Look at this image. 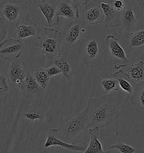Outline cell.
Returning a JSON list of instances; mask_svg holds the SVG:
<instances>
[{
    "mask_svg": "<svg viewBox=\"0 0 144 153\" xmlns=\"http://www.w3.org/2000/svg\"><path fill=\"white\" fill-rule=\"evenodd\" d=\"M85 111L88 127L103 128L116 121L120 112L109 95L88 99Z\"/></svg>",
    "mask_w": 144,
    "mask_h": 153,
    "instance_id": "cell-1",
    "label": "cell"
},
{
    "mask_svg": "<svg viewBox=\"0 0 144 153\" xmlns=\"http://www.w3.org/2000/svg\"><path fill=\"white\" fill-rule=\"evenodd\" d=\"M88 128L87 116L83 110L65 118L58 128L52 130L58 139L71 144L82 140Z\"/></svg>",
    "mask_w": 144,
    "mask_h": 153,
    "instance_id": "cell-2",
    "label": "cell"
},
{
    "mask_svg": "<svg viewBox=\"0 0 144 153\" xmlns=\"http://www.w3.org/2000/svg\"><path fill=\"white\" fill-rule=\"evenodd\" d=\"M42 31L37 37L34 45L40 48L49 62L52 64L54 59L61 54L62 33L51 27H44Z\"/></svg>",
    "mask_w": 144,
    "mask_h": 153,
    "instance_id": "cell-3",
    "label": "cell"
},
{
    "mask_svg": "<svg viewBox=\"0 0 144 153\" xmlns=\"http://www.w3.org/2000/svg\"><path fill=\"white\" fill-rule=\"evenodd\" d=\"M103 48L102 41L95 35L86 36L77 45L81 59L91 68H96L101 62Z\"/></svg>",
    "mask_w": 144,
    "mask_h": 153,
    "instance_id": "cell-4",
    "label": "cell"
},
{
    "mask_svg": "<svg viewBox=\"0 0 144 153\" xmlns=\"http://www.w3.org/2000/svg\"><path fill=\"white\" fill-rule=\"evenodd\" d=\"M6 74L10 84L20 89L23 82L31 74L27 64L22 59L11 62L6 68Z\"/></svg>",
    "mask_w": 144,
    "mask_h": 153,
    "instance_id": "cell-5",
    "label": "cell"
},
{
    "mask_svg": "<svg viewBox=\"0 0 144 153\" xmlns=\"http://www.w3.org/2000/svg\"><path fill=\"white\" fill-rule=\"evenodd\" d=\"M86 29L81 21L73 20L68 24L62 33L63 42L69 48L77 46L86 36Z\"/></svg>",
    "mask_w": 144,
    "mask_h": 153,
    "instance_id": "cell-6",
    "label": "cell"
},
{
    "mask_svg": "<svg viewBox=\"0 0 144 153\" xmlns=\"http://www.w3.org/2000/svg\"><path fill=\"white\" fill-rule=\"evenodd\" d=\"M81 5V16L83 23L96 25L104 22L105 16L100 5L90 1H85Z\"/></svg>",
    "mask_w": 144,
    "mask_h": 153,
    "instance_id": "cell-7",
    "label": "cell"
},
{
    "mask_svg": "<svg viewBox=\"0 0 144 153\" xmlns=\"http://www.w3.org/2000/svg\"><path fill=\"white\" fill-rule=\"evenodd\" d=\"M25 48L24 43L19 39L10 38L0 44V57L10 62L19 59Z\"/></svg>",
    "mask_w": 144,
    "mask_h": 153,
    "instance_id": "cell-8",
    "label": "cell"
},
{
    "mask_svg": "<svg viewBox=\"0 0 144 153\" xmlns=\"http://www.w3.org/2000/svg\"><path fill=\"white\" fill-rule=\"evenodd\" d=\"M114 76L122 75L130 80L135 85L144 82V63L142 61L121 68L113 74Z\"/></svg>",
    "mask_w": 144,
    "mask_h": 153,
    "instance_id": "cell-9",
    "label": "cell"
},
{
    "mask_svg": "<svg viewBox=\"0 0 144 153\" xmlns=\"http://www.w3.org/2000/svg\"><path fill=\"white\" fill-rule=\"evenodd\" d=\"M105 42L108 45V49L112 58L119 63L118 66H114V68L119 70L128 66L130 61L127 58L124 51L119 44L118 38L112 35H108L106 37Z\"/></svg>",
    "mask_w": 144,
    "mask_h": 153,
    "instance_id": "cell-10",
    "label": "cell"
},
{
    "mask_svg": "<svg viewBox=\"0 0 144 153\" xmlns=\"http://www.w3.org/2000/svg\"><path fill=\"white\" fill-rule=\"evenodd\" d=\"M51 146H58L61 148L67 149L68 150L74 152H84L87 147V145L82 140H80L71 144L64 142L58 139L55 135L54 132L51 129L49 133L47 136V139L44 144V149L48 148Z\"/></svg>",
    "mask_w": 144,
    "mask_h": 153,
    "instance_id": "cell-11",
    "label": "cell"
},
{
    "mask_svg": "<svg viewBox=\"0 0 144 153\" xmlns=\"http://www.w3.org/2000/svg\"><path fill=\"white\" fill-rule=\"evenodd\" d=\"M42 27L31 19L27 18L15 25V32L19 39L30 36L38 37L42 32Z\"/></svg>",
    "mask_w": 144,
    "mask_h": 153,
    "instance_id": "cell-12",
    "label": "cell"
},
{
    "mask_svg": "<svg viewBox=\"0 0 144 153\" xmlns=\"http://www.w3.org/2000/svg\"><path fill=\"white\" fill-rule=\"evenodd\" d=\"M81 4H76L73 1H56L57 13L58 16H63L72 20L80 19L78 6Z\"/></svg>",
    "mask_w": 144,
    "mask_h": 153,
    "instance_id": "cell-13",
    "label": "cell"
},
{
    "mask_svg": "<svg viewBox=\"0 0 144 153\" xmlns=\"http://www.w3.org/2000/svg\"><path fill=\"white\" fill-rule=\"evenodd\" d=\"M50 27L58 25L60 18L57 13L56 1H40L37 4Z\"/></svg>",
    "mask_w": 144,
    "mask_h": 153,
    "instance_id": "cell-14",
    "label": "cell"
},
{
    "mask_svg": "<svg viewBox=\"0 0 144 153\" xmlns=\"http://www.w3.org/2000/svg\"><path fill=\"white\" fill-rule=\"evenodd\" d=\"M100 6L104 14L105 26L106 28H114L121 26L122 12L113 9L112 2H102Z\"/></svg>",
    "mask_w": 144,
    "mask_h": 153,
    "instance_id": "cell-15",
    "label": "cell"
},
{
    "mask_svg": "<svg viewBox=\"0 0 144 153\" xmlns=\"http://www.w3.org/2000/svg\"><path fill=\"white\" fill-rule=\"evenodd\" d=\"M22 96L26 98H37L43 94L44 89L35 81L33 76L30 74L23 82L20 88Z\"/></svg>",
    "mask_w": 144,
    "mask_h": 153,
    "instance_id": "cell-16",
    "label": "cell"
},
{
    "mask_svg": "<svg viewBox=\"0 0 144 153\" xmlns=\"http://www.w3.org/2000/svg\"><path fill=\"white\" fill-rule=\"evenodd\" d=\"M99 130L98 127H94L88 130L90 143L83 153H111L109 150H103L101 143L98 140Z\"/></svg>",
    "mask_w": 144,
    "mask_h": 153,
    "instance_id": "cell-17",
    "label": "cell"
},
{
    "mask_svg": "<svg viewBox=\"0 0 144 153\" xmlns=\"http://www.w3.org/2000/svg\"><path fill=\"white\" fill-rule=\"evenodd\" d=\"M22 116L31 121L36 120H44L46 114L40 104L38 103L31 104L24 108Z\"/></svg>",
    "mask_w": 144,
    "mask_h": 153,
    "instance_id": "cell-18",
    "label": "cell"
},
{
    "mask_svg": "<svg viewBox=\"0 0 144 153\" xmlns=\"http://www.w3.org/2000/svg\"><path fill=\"white\" fill-rule=\"evenodd\" d=\"M137 19L130 7H127L121 14V26L126 31L132 33L135 29Z\"/></svg>",
    "mask_w": 144,
    "mask_h": 153,
    "instance_id": "cell-19",
    "label": "cell"
},
{
    "mask_svg": "<svg viewBox=\"0 0 144 153\" xmlns=\"http://www.w3.org/2000/svg\"><path fill=\"white\" fill-rule=\"evenodd\" d=\"M53 65L60 70L63 75L67 80H70L72 76V68L65 57L61 54L56 56L54 59Z\"/></svg>",
    "mask_w": 144,
    "mask_h": 153,
    "instance_id": "cell-20",
    "label": "cell"
},
{
    "mask_svg": "<svg viewBox=\"0 0 144 153\" xmlns=\"http://www.w3.org/2000/svg\"><path fill=\"white\" fill-rule=\"evenodd\" d=\"M22 11V7L13 4H8L4 6L2 12L4 16L11 22L17 20Z\"/></svg>",
    "mask_w": 144,
    "mask_h": 153,
    "instance_id": "cell-21",
    "label": "cell"
},
{
    "mask_svg": "<svg viewBox=\"0 0 144 153\" xmlns=\"http://www.w3.org/2000/svg\"><path fill=\"white\" fill-rule=\"evenodd\" d=\"M137 88L134 90L130 97V104L133 105L139 104L140 107L144 109V82L141 83Z\"/></svg>",
    "mask_w": 144,
    "mask_h": 153,
    "instance_id": "cell-22",
    "label": "cell"
},
{
    "mask_svg": "<svg viewBox=\"0 0 144 153\" xmlns=\"http://www.w3.org/2000/svg\"><path fill=\"white\" fill-rule=\"evenodd\" d=\"M33 77L37 84L44 89L46 88L51 79L44 68H40L36 70L34 73Z\"/></svg>",
    "mask_w": 144,
    "mask_h": 153,
    "instance_id": "cell-23",
    "label": "cell"
},
{
    "mask_svg": "<svg viewBox=\"0 0 144 153\" xmlns=\"http://www.w3.org/2000/svg\"><path fill=\"white\" fill-rule=\"evenodd\" d=\"M130 48L140 49L144 47V29L135 33H131Z\"/></svg>",
    "mask_w": 144,
    "mask_h": 153,
    "instance_id": "cell-24",
    "label": "cell"
},
{
    "mask_svg": "<svg viewBox=\"0 0 144 153\" xmlns=\"http://www.w3.org/2000/svg\"><path fill=\"white\" fill-rule=\"evenodd\" d=\"M101 86L106 94L118 90V81L117 79H105L101 81Z\"/></svg>",
    "mask_w": 144,
    "mask_h": 153,
    "instance_id": "cell-25",
    "label": "cell"
},
{
    "mask_svg": "<svg viewBox=\"0 0 144 153\" xmlns=\"http://www.w3.org/2000/svg\"><path fill=\"white\" fill-rule=\"evenodd\" d=\"M109 149H116L121 153H139L140 152L139 150L137 149L124 144L121 141H119L117 144L110 146Z\"/></svg>",
    "mask_w": 144,
    "mask_h": 153,
    "instance_id": "cell-26",
    "label": "cell"
},
{
    "mask_svg": "<svg viewBox=\"0 0 144 153\" xmlns=\"http://www.w3.org/2000/svg\"><path fill=\"white\" fill-rule=\"evenodd\" d=\"M117 80L118 81V84L120 86L122 90L127 93L132 94L134 92L133 86L130 84V82L124 78H123L121 76H117Z\"/></svg>",
    "mask_w": 144,
    "mask_h": 153,
    "instance_id": "cell-27",
    "label": "cell"
},
{
    "mask_svg": "<svg viewBox=\"0 0 144 153\" xmlns=\"http://www.w3.org/2000/svg\"><path fill=\"white\" fill-rule=\"evenodd\" d=\"M9 89V84L6 77L0 75V98L3 97Z\"/></svg>",
    "mask_w": 144,
    "mask_h": 153,
    "instance_id": "cell-28",
    "label": "cell"
},
{
    "mask_svg": "<svg viewBox=\"0 0 144 153\" xmlns=\"http://www.w3.org/2000/svg\"><path fill=\"white\" fill-rule=\"evenodd\" d=\"M112 6L117 12H122L126 8V3L123 0L112 1Z\"/></svg>",
    "mask_w": 144,
    "mask_h": 153,
    "instance_id": "cell-29",
    "label": "cell"
},
{
    "mask_svg": "<svg viewBox=\"0 0 144 153\" xmlns=\"http://www.w3.org/2000/svg\"><path fill=\"white\" fill-rule=\"evenodd\" d=\"M46 72L48 74L49 76L50 77L55 76L62 73L60 70L57 66H56L55 65H54L53 64L51 66L47 68L46 69Z\"/></svg>",
    "mask_w": 144,
    "mask_h": 153,
    "instance_id": "cell-30",
    "label": "cell"
},
{
    "mask_svg": "<svg viewBox=\"0 0 144 153\" xmlns=\"http://www.w3.org/2000/svg\"><path fill=\"white\" fill-rule=\"evenodd\" d=\"M7 34V31L4 26V19L0 17V44L4 41L5 36Z\"/></svg>",
    "mask_w": 144,
    "mask_h": 153,
    "instance_id": "cell-31",
    "label": "cell"
},
{
    "mask_svg": "<svg viewBox=\"0 0 144 153\" xmlns=\"http://www.w3.org/2000/svg\"><path fill=\"white\" fill-rule=\"evenodd\" d=\"M43 153H62V148L58 146H51L44 149Z\"/></svg>",
    "mask_w": 144,
    "mask_h": 153,
    "instance_id": "cell-32",
    "label": "cell"
},
{
    "mask_svg": "<svg viewBox=\"0 0 144 153\" xmlns=\"http://www.w3.org/2000/svg\"><path fill=\"white\" fill-rule=\"evenodd\" d=\"M137 2L141 7V16L144 23V1H137Z\"/></svg>",
    "mask_w": 144,
    "mask_h": 153,
    "instance_id": "cell-33",
    "label": "cell"
},
{
    "mask_svg": "<svg viewBox=\"0 0 144 153\" xmlns=\"http://www.w3.org/2000/svg\"><path fill=\"white\" fill-rule=\"evenodd\" d=\"M141 61H142L144 63V52L143 53V54H142V56H141Z\"/></svg>",
    "mask_w": 144,
    "mask_h": 153,
    "instance_id": "cell-34",
    "label": "cell"
},
{
    "mask_svg": "<svg viewBox=\"0 0 144 153\" xmlns=\"http://www.w3.org/2000/svg\"><path fill=\"white\" fill-rule=\"evenodd\" d=\"M34 153V152H31V153Z\"/></svg>",
    "mask_w": 144,
    "mask_h": 153,
    "instance_id": "cell-35",
    "label": "cell"
},
{
    "mask_svg": "<svg viewBox=\"0 0 144 153\" xmlns=\"http://www.w3.org/2000/svg\"><path fill=\"white\" fill-rule=\"evenodd\" d=\"M0 71H1V68H0Z\"/></svg>",
    "mask_w": 144,
    "mask_h": 153,
    "instance_id": "cell-36",
    "label": "cell"
}]
</instances>
